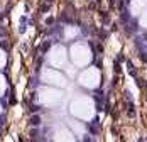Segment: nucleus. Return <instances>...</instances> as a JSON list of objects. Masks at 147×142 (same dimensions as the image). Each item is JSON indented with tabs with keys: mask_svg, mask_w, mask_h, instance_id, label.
<instances>
[{
	"mask_svg": "<svg viewBox=\"0 0 147 142\" xmlns=\"http://www.w3.org/2000/svg\"><path fill=\"white\" fill-rule=\"evenodd\" d=\"M71 61H73L76 66H86L90 61H91V51L88 49L86 44H74L71 46Z\"/></svg>",
	"mask_w": 147,
	"mask_h": 142,
	"instance_id": "7ed1b4c3",
	"label": "nucleus"
},
{
	"mask_svg": "<svg viewBox=\"0 0 147 142\" xmlns=\"http://www.w3.org/2000/svg\"><path fill=\"white\" fill-rule=\"evenodd\" d=\"M63 100V91L54 86H42L39 90V101L46 107H54Z\"/></svg>",
	"mask_w": 147,
	"mask_h": 142,
	"instance_id": "f03ea898",
	"label": "nucleus"
},
{
	"mask_svg": "<svg viewBox=\"0 0 147 142\" xmlns=\"http://www.w3.org/2000/svg\"><path fill=\"white\" fill-rule=\"evenodd\" d=\"M71 114L81 120H91L95 115V103L88 97H78L71 103Z\"/></svg>",
	"mask_w": 147,
	"mask_h": 142,
	"instance_id": "f257e3e1",
	"label": "nucleus"
},
{
	"mask_svg": "<svg viewBox=\"0 0 147 142\" xmlns=\"http://www.w3.org/2000/svg\"><path fill=\"white\" fill-rule=\"evenodd\" d=\"M0 114H2V107H0Z\"/></svg>",
	"mask_w": 147,
	"mask_h": 142,
	"instance_id": "4468645a",
	"label": "nucleus"
},
{
	"mask_svg": "<svg viewBox=\"0 0 147 142\" xmlns=\"http://www.w3.org/2000/svg\"><path fill=\"white\" fill-rule=\"evenodd\" d=\"M5 63H7V56H5V53L0 49V68H3V66H5Z\"/></svg>",
	"mask_w": 147,
	"mask_h": 142,
	"instance_id": "9b49d317",
	"label": "nucleus"
},
{
	"mask_svg": "<svg viewBox=\"0 0 147 142\" xmlns=\"http://www.w3.org/2000/svg\"><path fill=\"white\" fill-rule=\"evenodd\" d=\"M5 88H7V85H5V78H3V76L0 74V95H2L3 91H5Z\"/></svg>",
	"mask_w": 147,
	"mask_h": 142,
	"instance_id": "f8f14e48",
	"label": "nucleus"
},
{
	"mask_svg": "<svg viewBox=\"0 0 147 142\" xmlns=\"http://www.w3.org/2000/svg\"><path fill=\"white\" fill-rule=\"evenodd\" d=\"M76 34H78V29L66 27V37H73V36H76Z\"/></svg>",
	"mask_w": 147,
	"mask_h": 142,
	"instance_id": "1a4fd4ad",
	"label": "nucleus"
},
{
	"mask_svg": "<svg viewBox=\"0 0 147 142\" xmlns=\"http://www.w3.org/2000/svg\"><path fill=\"white\" fill-rule=\"evenodd\" d=\"M54 142H74V135L66 127H61L54 134Z\"/></svg>",
	"mask_w": 147,
	"mask_h": 142,
	"instance_id": "0eeeda50",
	"label": "nucleus"
},
{
	"mask_svg": "<svg viewBox=\"0 0 147 142\" xmlns=\"http://www.w3.org/2000/svg\"><path fill=\"white\" fill-rule=\"evenodd\" d=\"M140 22H142V26L144 27H147V10L142 14V19H140Z\"/></svg>",
	"mask_w": 147,
	"mask_h": 142,
	"instance_id": "ddd939ff",
	"label": "nucleus"
},
{
	"mask_svg": "<svg viewBox=\"0 0 147 142\" xmlns=\"http://www.w3.org/2000/svg\"><path fill=\"white\" fill-rule=\"evenodd\" d=\"M41 80L44 81L46 85L54 86V88H63V86H66V83H68L66 76H64L61 71L51 70V68H46V70L41 73Z\"/></svg>",
	"mask_w": 147,
	"mask_h": 142,
	"instance_id": "20e7f679",
	"label": "nucleus"
},
{
	"mask_svg": "<svg viewBox=\"0 0 147 142\" xmlns=\"http://www.w3.org/2000/svg\"><path fill=\"white\" fill-rule=\"evenodd\" d=\"M71 127H73L78 134H83V132H85V127H83V125H80V124H76V122H73V124H71Z\"/></svg>",
	"mask_w": 147,
	"mask_h": 142,
	"instance_id": "9d476101",
	"label": "nucleus"
},
{
	"mask_svg": "<svg viewBox=\"0 0 147 142\" xmlns=\"http://www.w3.org/2000/svg\"><path fill=\"white\" fill-rule=\"evenodd\" d=\"M78 83L85 88H96L100 85V71L96 68H88V70L81 71V74L78 76Z\"/></svg>",
	"mask_w": 147,
	"mask_h": 142,
	"instance_id": "39448f33",
	"label": "nucleus"
},
{
	"mask_svg": "<svg viewBox=\"0 0 147 142\" xmlns=\"http://www.w3.org/2000/svg\"><path fill=\"white\" fill-rule=\"evenodd\" d=\"M49 64L54 66V68H64L66 63H68V54H66V49L63 46H54L51 51H49Z\"/></svg>",
	"mask_w": 147,
	"mask_h": 142,
	"instance_id": "423d86ee",
	"label": "nucleus"
},
{
	"mask_svg": "<svg viewBox=\"0 0 147 142\" xmlns=\"http://www.w3.org/2000/svg\"><path fill=\"white\" fill-rule=\"evenodd\" d=\"M147 7V0H132L130 3V12L134 15H140V12Z\"/></svg>",
	"mask_w": 147,
	"mask_h": 142,
	"instance_id": "6e6552de",
	"label": "nucleus"
}]
</instances>
